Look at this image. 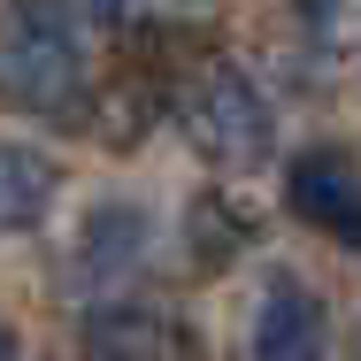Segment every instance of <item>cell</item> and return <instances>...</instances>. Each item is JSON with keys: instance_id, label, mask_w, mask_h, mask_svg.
I'll return each instance as SVG.
<instances>
[{"instance_id": "cell-1", "label": "cell", "mask_w": 361, "mask_h": 361, "mask_svg": "<svg viewBox=\"0 0 361 361\" xmlns=\"http://www.w3.org/2000/svg\"><path fill=\"white\" fill-rule=\"evenodd\" d=\"M16 31L0 39V108L16 116H77L85 108V47L70 0H8Z\"/></svg>"}, {"instance_id": "cell-2", "label": "cell", "mask_w": 361, "mask_h": 361, "mask_svg": "<svg viewBox=\"0 0 361 361\" xmlns=\"http://www.w3.org/2000/svg\"><path fill=\"white\" fill-rule=\"evenodd\" d=\"M177 123H185V146L216 169H262L277 146V116H269L262 85L246 70H223V62L177 100Z\"/></svg>"}, {"instance_id": "cell-3", "label": "cell", "mask_w": 361, "mask_h": 361, "mask_svg": "<svg viewBox=\"0 0 361 361\" xmlns=\"http://www.w3.org/2000/svg\"><path fill=\"white\" fill-rule=\"evenodd\" d=\"M285 200H292L300 223L331 231L338 246H361V169H354V154L307 146V154L285 169Z\"/></svg>"}, {"instance_id": "cell-4", "label": "cell", "mask_w": 361, "mask_h": 361, "mask_svg": "<svg viewBox=\"0 0 361 361\" xmlns=\"http://www.w3.org/2000/svg\"><path fill=\"white\" fill-rule=\"evenodd\" d=\"M254 361H331V307L300 277H269L254 307Z\"/></svg>"}, {"instance_id": "cell-5", "label": "cell", "mask_w": 361, "mask_h": 361, "mask_svg": "<svg viewBox=\"0 0 361 361\" xmlns=\"http://www.w3.org/2000/svg\"><path fill=\"white\" fill-rule=\"evenodd\" d=\"M77 361H208V354H200V331L161 307H100L85 323Z\"/></svg>"}, {"instance_id": "cell-6", "label": "cell", "mask_w": 361, "mask_h": 361, "mask_svg": "<svg viewBox=\"0 0 361 361\" xmlns=\"http://www.w3.org/2000/svg\"><path fill=\"white\" fill-rule=\"evenodd\" d=\"M62 200V161L39 146H0V238L39 231Z\"/></svg>"}, {"instance_id": "cell-7", "label": "cell", "mask_w": 361, "mask_h": 361, "mask_svg": "<svg viewBox=\"0 0 361 361\" xmlns=\"http://www.w3.org/2000/svg\"><path fill=\"white\" fill-rule=\"evenodd\" d=\"M146 262V216L131 200H100L85 238H77V277H116V269H139Z\"/></svg>"}, {"instance_id": "cell-8", "label": "cell", "mask_w": 361, "mask_h": 361, "mask_svg": "<svg viewBox=\"0 0 361 361\" xmlns=\"http://www.w3.org/2000/svg\"><path fill=\"white\" fill-rule=\"evenodd\" d=\"M85 8H92L100 23H131V16H139V0H85Z\"/></svg>"}, {"instance_id": "cell-9", "label": "cell", "mask_w": 361, "mask_h": 361, "mask_svg": "<svg viewBox=\"0 0 361 361\" xmlns=\"http://www.w3.org/2000/svg\"><path fill=\"white\" fill-rule=\"evenodd\" d=\"M16 354H23V346H16V323L0 315V361H16Z\"/></svg>"}, {"instance_id": "cell-10", "label": "cell", "mask_w": 361, "mask_h": 361, "mask_svg": "<svg viewBox=\"0 0 361 361\" xmlns=\"http://www.w3.org/2000/svg\"><path fill=\"white\" fill-rule=\"evenodd\" d=\"M177 8H216V0H177Z\"/></svg>"}]
</instances>
